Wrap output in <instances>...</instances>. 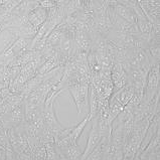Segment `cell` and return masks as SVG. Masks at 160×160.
Instances as JSON below:
<instances>
[{"mask_svg": "<svg viewBox=\"0 0 160 160\" xmlns=\"http://www.w3.org/2000/svg\"><path fill=\"white\" fill-rule=\"evenodd\" d=\"M159 94V65L151 67L147 75L141 105L145 106L151 103Z\"/></svg>", "mask_w": 160, "mask_h": 160, "instance_id": "cell-2", "label": "cell"}, {"mask_svg": "<svg viewBox=\"0 0 160 160\" xmlns=\"http://www.w3.org/2000/svg\"><path fill=\"white\" fill-rule=\"evenodd\" d=\"M110 77H111V82L113 84L114 93L120 91L128 85V77L121 63H113Z\"/></svg>", "mask_w": 160, "mask_h": 160, "instance_id": "cell-3", "label": "cell"}, {"mask_svg": "<svg viewBox=\"0 0 160 160\" xmlns=\"http://www.w3.org/2000/svg\"><path fill=\"white\" fill-rule=\"evenodd\" d=\"M48 17V10L47 8H43L40 5L36 6L31 10L28 15H27V20L32 25L36 30L43 24V22L47 20Z\"/></svg>", "mask_w": 160, "mask_h": 160, "instance_id": "cell-4", "label": "cell"}, {"mask_svg": "<svg viewBox=\"0 0 160 160\" xmlns=\"http://www.w3.org/2000/svg\"><path fill=\"white\" fill-rule=\"evenodd\" d=\"M89 87L90 78H82L79 82L72 84L68 88L74 99L79 114L84 109L89 108Z\"/></svg>", "mask_w": 160, "mask_h": 160, "instance_id": "cell-1", "label": "cell"}]
</instances>
